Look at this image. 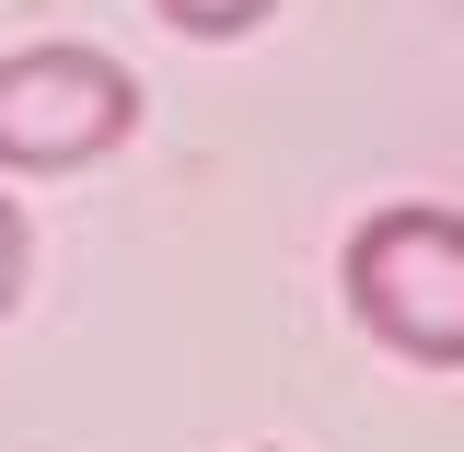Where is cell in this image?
I'll return each instance as SVG.
<instances>
[{
  "label": "cell",
  "mask_w": 464,
  "mask_h": 452,
  "mask_svg": "<svg viewBox=\"0 0 464 452\" xmlns=\"http://www.w3.org/2000/svg\"><path fill=\"white\" fill-rule=\"evenodd\" d=\"M337 290L372 348L418 371H464V209H430V197L372 209L337 255Z\"/></svg>",
  "instance_id": "1"
},
{
  "label": "cell",
  "mask_w": 464,
  "mask_h": 452,
  "mask_svg": "<svg viewBox=\"0 0 464 452\" xmlns=\"http://www.w3.org/2000/svg\"><path fill=\"white\" fill-rule=\"evenodd\" d=\"M140 139V82L128 58L47 35V47L0 58V174H82Z\"/></svg>",
  "instance_id": "2"
},
{
  "label": "cell",
  "mask_w": 464,
  "mask_h": 452,
  "mask_svg": "<svg viewBox=\"0 0 464 452\" xmlns=\"http://www.w3.org/2000/svg\"><path fill=\"white\" fill-rule=\"evenodd\" d=\"M151 12H163L174 35H198V47H232V35H256L279 0H151Z\"/></svg>",
  "instance_id": "3"
},
{
  "label": "cell",
  "mask_w": 464,
  "mask_h": 452,
  "mask_svg": "<svg viewBox=\"0 0 464 452\" xmlns=\"http://www.w3.org/2000/svg\"><path fill=\"white\" fill-rule=\"evenodd\" d=\"M24 255H35V232H24L12 197H0V325H12V302H24Z\"/></svg>",
  "instance_id": "4"
}]
</instances>
